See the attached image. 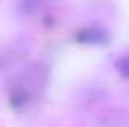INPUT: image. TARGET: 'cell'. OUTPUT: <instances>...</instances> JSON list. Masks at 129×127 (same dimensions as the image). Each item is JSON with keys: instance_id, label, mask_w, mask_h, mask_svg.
<instances>
[{"instance_id": "obj_1", "label": "cell", "mask_w": 129, "mask_h": 127, "mask_svg": "<svg viewBox=\"0 0 129 127\" xmlns=\"http://www.w3.org/2000/svg\"><path fill=\"white\" fill-rule=\"evenodd\" d=\"M110 40V35L105 28L100 26H91V28H84L79 33V42L82 44H91V45H105Z\"/></svg>"}, {"instance_id": "obj_2", "label": "cell", "mask_w": 129, "mask_h": 127, "mask_svg": "<svg viewBox=\"0 0 129 127\" xmlns=\"http://www.w3.org/2000/svg\"><path fill=\"white\" fill-rule=\"evenodd\" d=\"M115 68L119 70V73H120L122 77H129V54L124 56V58H120V59L115 63Z\"/></svg>"}]
</instances>
